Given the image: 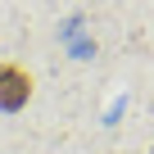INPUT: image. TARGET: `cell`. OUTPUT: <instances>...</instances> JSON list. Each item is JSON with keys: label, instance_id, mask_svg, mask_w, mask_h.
Here are the masks:
<instances>
[{"label": "cell", "instance_id": "1", "mask_svg": "<svg viewBox=\"0 0 154 154\" xmlns=\"http://www.w3.org/2000/svg\"><path fill=\"white\" fill-rule=\"evenodd\" d=\"M32 100V72L14 59H0V113H18Z\"/></svg>", "mask_w": 154, "mask_h": 154}]
</instances>
